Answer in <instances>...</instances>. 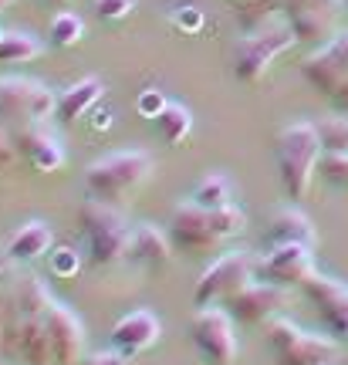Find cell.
<instances>
[{"label":"cell","instance_id":"6da1fadb","mask_svg":"<svg viewBox=\"0 0 348 365\" xmlns=\"http://www.w3.org/2000/svg\"><path fill=\"white\" fill-rule=\"evenodd\" d=\"M322 139L311 122H295L284 125L277 143H274V163H277V176H281L284 193L291 200H304L311 190V180L322 166Z\"/></svg>","mask_w":348,"mask_h":365},{"label":"cell","instance_id":"7a4b0ae2","mask_svg":"<svg viewBox=\"0 0 348 365\" xmlns=\"http://www.w3.org/2000/svg\"><path fill=\"white\" fill-rule=\"evenodd\" d=\"M78 220H81V234H85V244H88L91 264L108 267V264H118L129 257L132 227L126 223V217L118 210L91 200V203L81 207Z\"/></svg>","mask_w":348,"mask_h":365},{"label":"cell","instance_id":"3957f363","mask_svg":"<svg viewBox=\"0 0 348 365\" xmlns=\"http://www.w3.org/2000/svg\"><path fill=\"white\" fill-rule=\"evenodd\" d=\"M155 163L142 149H122L95 159L85 170V190L91 196H126L153 176Z\"/></svg>","mask_w":348,"mask_h":365},{"label":"cell","instance_id":"277c9868","mask_svg":"<svg viewBox=\"0 0 348 365\" xmlns=\"http://www.w3.org/2000/svg\"><path fill=\"white\" fill-rule=\"evenodd\" d=\"M295 44H297V38L287 21H277V24L264 27L257 34H244V38L233 44V75L244 81V85H257L267 75V68L284 51H291Z\"/></svg>","mask_w":348,"mask_h":365},{"label":"cell","instance_id":"5b68a950","mask_svg":"<svg viewBox=\"0 0 348 365\" xmlns=\"http://www.w3.org/2000/svg\"><path fill=\"white\" fill-rule=\"evenodd\" d=\"M267 345L277 355V365H324L338 352V339H328L318 331H301L287 318L267 322Z\"/></svg>","mask_w":348,"mask_h":365},{"label":"cell","instance_id":"8992f818","mask_svg":"<svg viewBox=\"0 0 348 365\" xmlns=\"http://www.w3.org/2000/svg\"><path fill=\"white\" fill-rule=\"evenodd\" d=\"M254 277H257V257L254 254H247V250L223 254L220 261H213L200 274V281L193 287V304H200V308L223 304L230 294H237L244 284H250Z\"/></svg>","mask_w":348,"mask_h":365},{"label":"cell","instance_id":"52a82bcc","mask_svg":"<svg viewBox=\"0 0 348 365\" xmlns=\"http://www.w3.org/2000/svg\"><path fill=\"white\" fill-rule=\"evenodd\" d=\"M196 352L203 355L207 365H233L237 362V335H233L230 312L223 308H200L190 322Z\"/></svg>","mask_w":348,"mask_h":365},{"label":"cell","instance_id":"ba28073f","mask_svg":"<svg viewBox=\"0 0 348 365\" xmlns=\"http://www.w3.org/2000/svg\"><path fill=\"white\" fill-rule=\"evenodd\" d=\"M58 112V98L48 85L34 78H0V115L4 118H27V122H44Z\"/></svg>","mask_w":348,"mask_h":365},{"label":"cell","instance_id":"9c48e42d","mask_svg":"<svg viewBox=\"0 0 348 365\" xmlns=\"http://www.w3.org/2000/svg\"><path fill=\"white\" fill-rule=\"evenodd\" d=\"M257 277L281 287H304L311 277H318L314 267V247L308 244H281L267 247L264 257H257Z\"/></svg>","mask_w":348,"mask_h":365},{"label":"cell","instance_id":"30bf717a","mask_svg":"<svg viewBox=\"0 0 348 365\" xmlns=\"http://www.w3.org/2000/svg\"><path fill=\"white\" fill-rule=\"evenodd\" d=\"M301 75L311 88H318L322 95L332 98V91L348 78V31H338L332 41H324L314 54L304 58Z\"/></svg>","mask_w":348,"mask_h":365},{"label":"cell","instance_id":"8fae6325","mask_svg":"<svg viewBox=\"0 0 348 365\" xmlns=\"http://www.w3.org/2000/svg\"><path fill=\"white\" fill-rule=\"evenodd\" d=\"M169 240L176 250H210L220 244L213 230V210L200 207L193 200H186L173 210L169 217Z\"/></svg>","mask_w":348,"mask_h":365},{"label":"cell","instance_id":"7c38bea8","mask_svg":"<svg viewBox=\"0 0 348 365\" xmlns=\"http://www.w3.org/2000/svg\"><path fill=\"white\" fill-rule=\"evenodd\" d=\"M277 4L297 41H322L345 7V0H277Z\"/></svg>","mask_w":348,"mask_h":365},{"label":"cell","instance_id":"4fadbf2b","mask_svg":"<svg viewBox=\"0 0 348 365\" xmlns=\"http://www.w3.org/2000/svg\"><path fill=\"white\" fill-rule=\"evenodd\" d=\"M284 301H287V287L271 284V281H250L223 304H227L230 318L244 322V325H260V322H271Z\"/></svg>","mask_w":348,"mask_h":365},{"label":"cell","instance_id":"5bb4252c","mask_svg":"<svg viewBox=\"0 0 348 365\" xmlns=\"http://www.w3.org/2000/svg\"><path fill=\"white\" fill-rule=\"evenodd\" d=\"M301 291L308 294V301L314 304V312L322 314V322H324V328L332 331V339L348 341V284L318 274V277H311Z\"/></svg>","mask_w":348,"mask_h":365},{"label":"cell","instance_id":"9a60e30c","mask_svg":"<svg viewBox=\"0 0 348 365\" xmlns=\"http://www.w3.org/2000/svg\"><path fill=\"white\" fill-rule=\"evenodd\" d=\"M4 352H14L17 359H24L27 365H54L51 339H48L44 318L17 314V322H11L4 328Z\"/></svg>","mask_w":348,"mask_h":365},{"label":"cell","instance_id":"2e32d148","mask_svg":"<svg viewBox=\"0 0 348 365\" xmlns=\"http://www.w3.org/2000/svg\"><path fill=\"white\" fill-rule=\"evenodd\" d=\"M44 325H48V339H51L54 365H75L85 352V328L78 322V314L54 301L51 312L44 314Z\"/></svg>","mask_w":348,"mask_h":365},{"label":"cell","instance_id":"e0dca14e","mask_svg":"<svg viewBox=\"0 0 348 365\" xmlns=\"http://www.w3.org/2000/svg\"><path fill=\"white\" fill-rule=\"evenodd\" d=\"M14 143H17V153H24L27 163L38 173H58L65 166V145H61V139L54 132L41 129L38 122L24 125L14 135Z\"/></svg>","mask_w":348,"mask_h":365},{"label":"cell","instance_id":"ac0fdd59","mask_svg":"<svg viewBox=\"0 0 348 365\" xmlns=\"http://www.w3.org/2000/svg\"><path fill=\"white\" fill-rule=\"evenodd\" d=\"M163 335V325H159V318L153 312H129L126 318H118L116 328H112V349L126 355H139L145 349H153L155 341Z\"/></svg>","mask_w":348,"mask_h":365},{"label":"cell","instance_id":"d6986e66","mask_svg":"<svg viewBox=\"0 0 348 365\" xmlns=\"http://www.w3.org/2000/svg\"><path fill=\"white\" fill-rule=\"evenodd\" d=\"M281 244H308V247L318 244L314 220H311L301 207H284L271 217V227H267V247H281Z\"/></svg>","mask_w":348,"mask_h":365},{"label":"cell","instance_id":"ffe728a7","mask_svg":"<svg viewBox=\"0 0 348 365\" xmlns=\"http://www.w3.org/2000/svg\"><path fill=\"white\" fill-rule=\"evenodd\" d=\"M129 257L139 264H166L173 257V240L155 223H139V227H132Z\"/></svg>","mask_w":348,"mask_h":365},{"label":"cell","instance_id":"44dd1931","mask_svg":"<svg viewBox=\"0 0 348 365\" xmlns=\"http://www.w3.org/2000/svg\"><path fill=\"white\" fill-rule=\"evenodd\" d=\"M51 244H54L51 227L44 220H31L21 230H14V237L7 240V254H11V261H38V257H44L51 250Z\"/></svg>","mask_w":348,"mask_h":365},{"label":"cell","instance_id":"7402d4cb","mask_svg":"<svg viewBox=\"0 0 348 365\" xmlns=\"http://www.w3.org/2000/svg\"><path fill=\"white\" fill-rule=\"evenodd\" d=\"M102 91H105V85H102V78H95V75L75 81V85L65 88L61 98H58V118H61V122H78L85 112H91L95 105L102 102Z\"/></svg>","mask_w":348,"mask_h":365},{"label":"cell","instance_id":"603a6c76","mask_svg":"<svg viewBox=\"0 0 348 365\" xmlns=\"http://www.w3.org/2000/svg\"><path fill=\"white\" fill-rule=\"evenodd\" d=\"M14 308H17V314H24V318H44V314L51 312V291L44 287V281H38V277H24V281H17L14 284Z\"/></svg>","mask_w":348,"mask_h":365},{"label":"cell","instance_id":"cb8c5ba5","mask_svg":"<svg viewBox=\"0 0 348 365\" xmlns=\"http://www.w3.org/2000/svg\"><path fill=\"white\" fill-rule=\"evenodd\" d=\"M284 21V11L277 0H244V7H237V24L244 34H257L264 27Z\"/></svg>","mask_w":348,"mask_h":365},{"label":"cell","instance_id":"d4e9b609","mask_svg":"<svg viewBox=\"0 0 348 365\" xmlns=\"http://www.w3.org/2000/svg\"><path fill=\"white\" fill-rule=\"evenodd\" d=\"M155 129L169 145H183L190 139V132H193V115L186 112V105L166 102V108L155 115Z\"/></svg>","mask_w":348,"mask_h":365},{"label":"cell","instance_id":"484cf974","mask_svg":"<svg viewBox=\"0 0 348 365\" xmlns=\"http://www.w3.org/2000/svg\"><path fill=\"white\" fill-rule=\"evenodd\" d=\"M311 125H314L318 139H322L324 156L348 153V115L345 112H338V115H318Z\"/></svg>","mask_w":348,"mask_h":365},{"label":"cell","instance_id":"4316f807","mask_svg":"<svg viewBox=\"0 0 348 365\" xmlns=\"http://www.w3.org/2000/svg\"><path fill=\"white\" fill-rule=\"evenodd\" d=\"M193 203H200V207H207V210H220V207H227V203H233L230 176H223V173H210V176H203L193 190Z\"/></svg>","mask_w":348,"mask_h":365},{"label":"cell","instance_id":"83f0119b","mask_svg":"<svg viewBox=\"0 0 348 365\" xmlns=\"http://www.w3.org/2000/svg\"><path fill=\"white\" fill-rule=\"evenodd\" d=\"M41 54V41L27 31H7L0 38V61H31Z\"/></svg>","mask_w":348,"mask_h":365},{"label":"cell","instance_id":"f1b7e54d","mask_svg":"<svg viewBox=\"0 0 348 365\" xmlns=\"http://www.w3.org/2000/svg\"><path fill=\"white\" fill-rule=\"evenodd\" d=\"M81 38H85V24H81L78 14L61 11L51 21V44H58V48H71V44H78Z\"/></svg>","mask_w":348,"mask_h":365},{"label":"cell","instance_id":"f546056e","mask_svg":"<svg viewBox=\"0 0 348 365\" xmlns=\"http://www.w3.org/2000/svg\"><path fill=\"white\" fill-rule=\"evenodd\" d=\"M322 176L324 182H332L338 190H348V153H335V156H322Z\"/></svg>","mask_w":348,"mask_h":365},{"label":"cell","instance_id":"4dcf8cb0","mask_svg":"<svg viewBox=\"0 0 348 365\" xmlns=\"http://www.w3.org/2000/svg\"><path fill=\"white\" fill-rule=\"evenodd\" d=\"M132 7H135V0H95V14L102 21H122L132 14Z\"/></svg>","mask_w":348,"mask_h":365},{"label":"cell","instance_id":"1f68e13d","mask_svg":"<svg viewBox=\"0 0 348 365\" xmlns=\"http://www.w3.org/2000/svg\"><path fill=\"white\" fill-rule=\"evenodd\" d=\"M78 267H81V257H78V250H54L51 254V271L58 274V277H71V274H78Z\"/></svg>","mask_w":348,"mask_h":365},{"label":"cell","instance_id":"d6a6232c","mask_svg":"<svg viewBox=\"0 0 348 365\" xmlns=\"http://www.w3.org/2000/svg\"><path fill=\"white\" fill-rule=\"evenodd\" d=\"M163 108H166V95H163L159 88H149V91H142L139 95V115L155 118Z\"/></svg>","mask_w":348,"mask_h":365},{"label":"cell","instance_id":"836d02e7","mask_svg":"<svg viewBox=\"0 0 348 365\" xmlns=\"http://www.w3.org/2000/svg\"><path fill=\"white\" fill-rule=\"evenodd\" d=\"M173 21H176V27H183V31H200V27H203V14H200V7H183V11L173 14Z\"/></svg>","mask_w":348,"mask_h":365},{"label":"cell","instance_id":"e575fe53","mask_svg":"<svg viewBox=\"0 0 348 365\" xmlns=\"http://www.w3.org/2000/svg\"><path fill=\"white\" fill-rule=\"evenodd\" d=\"M14 159H17V143H14L11 132L0 125V170H7Z\"/></svg>","mask_w":348,"mask_h":365},{"label":"cell","instance_id":"d590c367","mask_svg":"<svg viewBox=\"0 0 348 365\" xmlns=\"http://www.w3.org/2000/svg\"><path fill=\"white\" fill-rule=\"evenodd\" d=\"M88 365H132V362H129V355H126V352H118V349H112V352H98V355H91Z\"/></svg>","mask_w":348,"mask_h":365},{"label":"cell","instance_id":"8d00e7d4","mask_svg":"<svg viewBox=\"0 0 348 365\" xmlns=\"http://www.w3.org/2000/svg\"><path fill=\"white\" fill-rule=\"evenodd\" d=\"M332 105H335L338 112H348V78L342 81L335 91H332Z\"/></svg>","mask_w":348,"mask_h":365},{"label":"cell","instance_id":"74e56055","mask_svg":"<svg viewBox=\"0 0 348 365\" xmlns=\"http://www.w3.org/2000/svg\"><path fill=\"white\" fill-rule=\"evenodd\" d=\"M91 122H95V129H105V125L112 122V112H108V108H98V105H95V118H91Z\"/></svg>","mask_w":348,"mask_h":365},{"label":"cell","instance_id":"f35d334b","mask_svg":"<svg viewBox=\"0 0 348 365\" xmlns=\"http://www.w3.org/2000/svg\"><path fill=\"white\" fill-rule=\"evenodd\" d=\"M7 271H11V254H7V250H0V281L7 277Z\"/></svg>","mask_w":348,"mask_h":365},{"label":"cell","instance_id":"ab89813d","mask_svg":"<svg viewBox=\"0 0 348 365\" xmlns=\"http://www.w3.org/2000/svg\"><path fill=\"white\" fill-rule=\"evenodd\" d=\"M48 4H54V7H65L68 0H48Z\"/></svg>","mask_w":348,"mask_h":365},{"label":"cell","instance_id":"60d3db41","mask_svg":"<svg viewBox=\"0 0 348 365\" xmlns=\"http://www.w3.org/2000/svg\"><path fill=\"white\" fill-rule=\"evenodd\" d=\"M0 349H4V325H0Z\"/></svg>","mask_w":348,"mask_h":365},{"label":"cell","instance_id":"b9f144b4","mask_svg":"<svg viewBox=\"0 0 348 365\" xmlns=\"http://www.w3.org/2000/svg\"><path fill=\"white\" fill-rule=\"evenodd\" d=\"M7 4H11V0H0V11H4V7H7Z\"/></svg>","mask_w":348,"mask_h":365},{"label":"cell","instance_id":"7bdbcfd3","mask_svg":"<svg viewBox=\"0 0 348 365\" xmlns=\"http://www.w3.org/2000/svg\"><path fill=\"white\" fill-rule=\"evenodd\" d=\"M0 38H4V31H0Z\"/></svg>","mask_w":348,"mask_h":365},{"label":"cell","instance_id":"ee69618b","mask_svg":"<svg viewBox=\"0 0 348 365\" xmlns=\"http://www.w3.org/2000/svg\"><path fill=\"white\" fill-rule=\"evenodd\" d=\"M324 365H332V362H324Z\"/></svg>","mask_w":348,"mask_h":365},{"label":"cell","instance_id":"f6af8a7d","mask_svg":"<svg viewBox=\"0 0 348 365\" xmlns=\"http://www.w3.org/2000/svg\"><path fill=\"white\" fill-rule=\"evenodd\" d=\"M0 365H4V362H0Z\"/></svg>","mask_w":348,"mask_h":365},{"label":"cell","instance_id":"bcb514c9","mask_svg":"<svg viewBox=\"0 0 348 365\" xmlns=\"http://www.w3.org/2000/svg\"><path fill=\"white\" fill-rule=\"evenodd\" d=\"M345 115H348V112H345Z\"/></svg>","mask_w":348,"mask_h":365}]
</instances>
